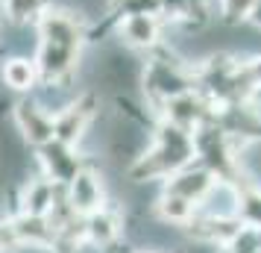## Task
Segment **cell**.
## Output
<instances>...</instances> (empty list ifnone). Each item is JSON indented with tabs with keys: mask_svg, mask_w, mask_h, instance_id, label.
Here are the masks:
<instances>
[{
	"mask_svg": "<svg viewBox=\"0 0 261 253\" xmlns=\"http://www.w3.org/2000/svg\"><path fill=\"white\" fill-rule=\"evenodd\" d=\"M197 159L194 147V133L185 127H176L165 121L162 130L155 135L153 147H147V153L135 156L129 168V177L135 182H153V180H167L173 171L185 168Z\"/></svg>",
	"mask_w": 261,
	"mask_h": 253,
	"instance_id": "6da1fadb",
	"label": "cell"
},
{
	"mask_svg": "<svg viewBox=\"0 0 261 253\" xmlns=\"http://www.w3.org/2000/svg\"><path fill=\"white\" fill-rule=\"evenodd\" d=\"M83 30L80 21L65 12H47L41 18V50H38L36 68L44 80H62L73 68L80 53Z\"/></svg>",
	"mask_w": 261,
	"mask_h": 253,
	"instance_id": "7a4b0ae2",
	"label": "cell"
},
{
	"mask_svg": "<svg viewBox=\"0 0 261 253\" xmlns=\"http://www.w3.org/2000/svg\"><path fill=\"white\" fill-rule=\"evenodd\" d=\"M91 118H94V97H80L76 103L53 115V139L68 147H76L88 133Z\"/></svg>",
	"mask_w": 261,
	"mask_h": 253,
	"instance_id": "3957f363",
	"label": "cell"
},
{
	"mask_svg": "<svg viewBox=\"0 0 261 253\" xmlns=\"http://www.w3.org/2000/svg\"><path fill=\"white\" fill-rule=\"evenodd\" d=\"M65 197H68V203L73 206V212H80V215H91V212H97V209L106 206L100 177H97L94 171H85V168L76 171L73 180L65 186Z\"/></svg>",
	"mask_w": 261,
	"mask_h": 253,
	"instance_id": "277c9868",
	"label": "cell"
},
{
	"mask_svg": "<svg viewBox=\"0 0 261 253\" xmlns=\"http://www.w3.org/2000/svg\"><path fill=\"white\" fill-rule=\"evenodd\" d=\"M38 153H41V165H44V177H50L53 182H59V186H68L73 180V174L80 171V156H76V150L68 145H62V142H47V145L38 147Z\"/></svg>",
	"mask_w": 261,
	"mask_h": 253,
	"instance_id": "5b68a950",
	"label": "cell"
},
{
	"mask_svg": "<svg viewBox=\"0 0 261 253\" xmlns=\"http://www.w3.org/2000/svg\"><path fill=\"white\" fill-rule=\"evenodd\" d=\"M12 227V236L18 241V247H30V250H50L53 247V239L56 233L50 227V221L44 215H27L21 212L18 218L9 221Z\"/></svg>",
	"mask_w": 261,
	"mask_h": 253,
	"instance_id": "8992f818",
	"label": "cell"
},
{
	"mask_svg": "<svg viewBox=\"0 0 261 253\" xmlns=\"http://www.w3.org/2000/svg\"><path fill=\"white\" fill-rule=\"evenodd\" d=\"M120 236H123V215L120 212L103 206V209H97L91 215H85V244L109 250Z\"/></svg>",
	"mask_w": 261,
	"mask_h": 253,
	"instance_id": "52a82bcc",
	"label": "cell"
},
{
	"mask_svg": "<svg viewBox=\"0 0 261 253\" xmlns=\"http://www.w3.org/2000/svg\"><path fill=\"white\" fill-rule=\"evenodd\" d=\"M15 121H18L21 133L30 139V145L41 147L47 142H53V115L47 109L36 106V103H21L15 109Z\"/></svg>",
	"mask_w": 261,
	"mask_h": 253,
	"instance_id": "ba28073f",
	"label": "cell"
},
{
	"mask_svg": "<svg viewBox=\"0 0 261 253\" xmlns=\"http://www.w3.org/2000/svg\"><path fill=\"white\" fill-rule=\"evenodd\" d=\"M159 30H162V24H159L155 12H132L123 18L120 36L126 38L129 44H135V48H150L159 38Z\"/></svg>",
	"mask_w": 261,
	"mask_h": 253,
	"instance_id": "9c48e42d",
	"label": "cell"
},
{
	"mask_svg": "<svg viewBox=\"0 0 261 253\" xmlns=\"http://www.w3.org/2000/svg\"><path fill=\"white\" fill-rule=\"evenodd\" d=\"M3 80H6V85L15 88V91H30V88L36 85V80H38L36 62L21 59V56L9 59L6 65H3Z\"/></svg>",
	"mask_w": 261,
	"mask_h": 253,
	"instance_id": "30bf717a",
	"label": "cell"
},
{
	"mask_svg": "<svg viewBox=\"0 0 261 253\" xmlns=\"http://www.w3.org/2000/svg\"><path fill=\"white\" fill-rule=\"evenodd\" d=\"M6 9L15 21H27L44 9V0H6Z\"/></svg>",
	"mask_w": 261,
	"mask_h": 253,
	"instance_id": "8fae6325",
	"label": "cell"
},
{
	"mask_svg": "<svg viewBox=\"0 0 261 253\" xmlns=\"http://www.w3.org/2000/svg\"><path fill=\"white\" fill-rule=\"evenodd\" d=\"M252 3L255 0H220V9H223L226 21H247L252 12Z\"/></svg>",
	"mask_w": 261,
	"mask_h": 253,
	"instance_id": "7c38bea8",
	"label": "cell"
},
{
	"mask_svg": "<svg viewBox=\"0 0 261 253\" xmlns=\"http://www.w3.org/2000/svg\"><path fill=\"white\" fill-rule=\"evenodd\" d=\"M249 21L261 27V0H255V3H252V12H249Z\"/></svg>",
	"mask_w": 261,
	"mask_h": 253,
	"instance_id": "4fadbf2b",
	"label": "cell"
},
{
	"mask_svg": "<svg viewBox=\"0 0 261 253\" xmlns=\"http://www.w3.org/2000/svg\"><path fill=\"white\" fill-rule=\"evenodd\" d=\"M138 253H159V250H138Z\"/></svg>",
	"mask_w": 261,
	"mask_h": 253,
	"instance_id": "5bb4252c",
	"label": "cell"
}]
</instances>
